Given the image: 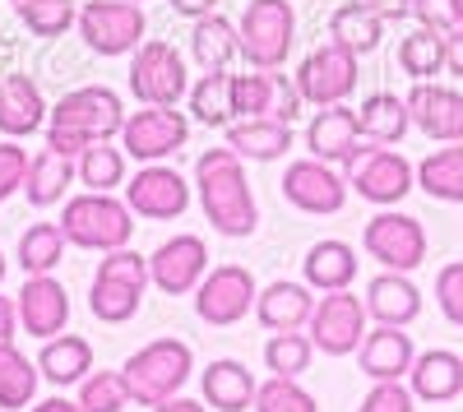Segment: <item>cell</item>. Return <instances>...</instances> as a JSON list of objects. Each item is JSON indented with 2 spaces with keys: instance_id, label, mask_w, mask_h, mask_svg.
Wrapping results in <instances>:
<instances>
[{
  "instance_id": "cell-47",
  "label": "cell",
  "mask_w": 463,
  "mask_h": 412,
  "mask_svg": "<svg viewBox=\"0 0 463 412\" xmlns=\"http://www.w3.org/2000/svg\"><path fill=\"white\" fill-rule=\"evenodd\" d=\"M412 403L417 398L403 380H380V385H371V394L362 398L357 412H412Z\"/></svg>"
},
{
  "instance_id": "cell-37",
  "label": "cell",
  "mask_w": 463,
  "mask_h": 412,
  "mask_svg": "<svg viewBox=\"0 0 463 412\" xmlns=\"http://www.w3.org/2000/svg\"><path fill=\"white\" fill-rule=\"evenodd\" d=\"M74 172H80L84 191H102L111 195L116 185H126V148H111V139L89 144L80 158H74Z\"/></svg>"
},
{
  "instance_id": "cell-22",
  "label": "cell",
  "mask_w": 463,
  "mask_h": 412,
  "mask_svg": "<svg viewBox=\"0 0 463 412\" xmlns=\"http://www.w3.org/2000/svg\"><path fill=\"white\" fill-rule=\"evenodd\" d=\"M408 389L421 403H454L463 394V357L449 348L417 352V361L408 370Z\"/></svg>"
},
{
  "instance_id": "cell-38",
  "label": "cell",
  "mask_w": 463,
  "mask_h": 412,
  "mask_svg": "<svg viewBox=\"0 0 463 412\" xmlns=\"http://www.w3.org/2000/svg\"><path fill=\"white\" fill-rule=\"evenodd\" d=\"M65 232H61V222H33V228L19 237V269L28 278L37 274H52L61 259H65Z\"/></svg>"
},
{
  "instance_id": "cell-41",
  "label": "cell",
  "mask_w": 463,
  "mask_h": 412,
  "mask_svg": "<svg viewBox=\"0 0 463 412\" xmlns=\"http://www.w3.org/2000/svg\"><path fill=\"white\" fill-rule=\"evenodd\" d=\"M19 10V23L33 33V37H65L74 23H80V10H74V0H24Z\"/></svg>"
},
{
  "instance_id": "cell-53",
  "label": "cell",
  "mask_w": 463,
  "mask_h": 412,
  "mask_svg": "<svg viewBox=\"0 0 463 412\" xmlns=\"http://www.w3.org/2000/svg\"><path fill=\"white\" fill-rule=\"evenodd\" d=\"M153 412H209L204 403H195V398H167V403H158V407H153Z\"/></svg>"
},
{
  "instance_id": "cell-46",
  "label": "cell",
  "mask_w": 463,
  "mask_h": 412,
  "mask_svg": "<svg viewBox=\"0 0 463 412\" xmlns=\"http://www.w3.org/2000/svg\"><path fill=\"white\" fill-rule=\"evenodd\" d=\"M28 163H33V158H28V148H19L14 139H0V204L24 191Z\"/></svg>"
},
{
  "instance_id": "cell-32",
  "label": "cell",
  "mask_w": 463,
  "mask_h": 412,
  "mask_svg": "<svg viewBox=\"0 0 463 412\" xmlns=\"http://www.w3.org/2000/svg\"><path fill=\"white\" fill-rule=\"evenodd\" d=\"M417 191L440 204H463V144H445L417 163Z\"/></svg>"
},
{
  "instance_id": "cell-1",
  "label": "cell",
  "mask_w": 463,
  "mask_h": 412,
  "mask_svg": "<svg viewBox=\"0 0 463 412\" xmlns=\"http://www.w3.org/2000/svg\"><path fill=\"white\" fill-rule=\"evenodd\" d=\"M195 195L204 218L213 222V232L222 237H250L260 228V204L250 191V176L241 167V158L232 148H209L195 163Z\"/></svg>"
},
{
  "instance_id": "cell-39",
  "label": "cell",
  "mask_w": 463,
  "mask_h": 412,
  "mask_svg": "<svg viewBox=\"0 0 463 412\" xmlns=\"http://www.w3.org/2000/svg\"><path fill=\"white\" fill-rule=\"evenodd\" d=\"M37 380H43L37 361H28L14 343L0 348V407H5V412L28 407V403H33V394H37Z\"/></svg>"
},
{
  "instance_id": "cell-15",
  "label": "cell",
  "mask_w": 463,
  "mask_h": 412,
  "mask_svg": "<svg viewBox=\"0 0 463 412\" xmlns=\"http://www.w3.org/2000/svg\"><path fill=\"white\" fill-rule=\"evenodd\" d=\"M283 200L301 213H338L347 204V176L320 158H297L283 172Z\"/></svg>"
},
{
  "instance_id": "cell-52",
  "label": "cell",
  "mask_w": 463,
  "mask_h": 412,
  "mask_svg": "<svg viewBox=\"0 0 463 412\" xmlns=\"http://www.w3.org/2000/svg\"><path fill=\"white\" fill-rule=\"evenodd\" d=\"M167 5H172L181 19H204V14H213L218 0H167Z\"/></svg>"
},
{
  "instance_id": "cell-21",
  "label": "cell",
  "mask_w": 463,
  "mask_h": 412,
  "mask_svg": "<svg viewBox=\"0 0 463 412\" xmlns=\"http://www.w3.org/2000/svg\"><path fill=\"white\" fill-rule=\"evenodd\" d=\"M357 357H362V376H371V385H380V380H403L408 370H412V361H417L412 339H408L403 329H394V324L366 329Z\"/></svg>"
},
{
  "instance_id": "cell-25",
  "label": "cell",
  "mask_w": 463,
  "mask_h": 412,
  "mask_svg": "<svg viewBox=\"0 0 463 412\" xmlns=\"http://www.w3.org/2000/svg\"><path fill=\"white\" fill-rule=\"evenodd\" d=\"M227 148L241 163H279L292 148V126L274 121V117H255V121H232L227 126Z\"/></svg>"
},
{
  "instance_id": "cell-20",
  "label": "cell",
  "mask_w": 463,
  "mask_h": 412,
  "mask_svg": "<svg viewBox=\"0 0 463 412\" xmlns=\"http://www.w3.org/2000/svg\"><path fill=\"white\" fill-rule=\"evenodd\" d=\"M52 117V107L28 74H0V135L24 139L33 130H43Z\"/></svg>"
},
{
  "instance_id": "cell-10",
  "label": "cell",
  "mask_w": 463,
  "mask_h": 412,
  "mask_svg": "<svg viewBox=\"0 0 463 412\" xmlns=\"http://www.w3.org/2000/svg\"><path fill=\"white\" fill-rule=\"evenodd\" d=\"M362 246L375 265H384L390 274H412L427 259V228L399 209H380L366 228H362Z\"/></svg>"
},
{
  "instance_id": "cell-27",
  "label": "cell",
  "mask_w": 463,
  "mask_h": 412,
  "mask_svg": "<svg viewBox=\"0 0 463 412\" xmlns=\"http://www.w3.org/2000/svg\"><path fill=\"white\" fill-rule=\"evenodd\" d=\"M204 403H213V412H246L255 407V376L237 361V357H218L204 366Z\"/></svg>"
},
{
  "instance_id": "cell-29",
  "label": "cell",
  "mask_w": 463,
  "mask_h": 412,
  "mask_svg": "<svg viewBox=\"0 0 463 412\" xmlns=\"http://www.w3.org/2000/svg\"><path fill=\"white\" fill-rule=\"evenodd\" d=\"M80 181V172H74V158L56 154V148H43V154H33L28 163V181H24V195L33 209H52L65 200V191Z\"/></svg>"
},
{
  "instance_id": "cell-35",
  "label": "cell",
  "mask_w": 463,
  "mask_h": 412,
  "mask_svg": "<svg viewBox=\"0 0 463 412\" xmlns=\"http://www.w3.org/2000/svg\"><path fill=\"white\" fill-rule=\"evenodd\" d=\"M190 117L200 126H232L237 111H232V74L227 70H204L195 84H190Z\"/></svg>"
},
{
  "instance_id": "cell-3",
  "label": "cell",
  "mask_w": 463,
  "mask_h": 412,
  "mask_svg": "<svg viewBox=\"0 0 463 412\" xmlns=\"http://www.w3.org/2000/svg\"><path fill=\"white\" fill-rule=\"evenodd\" d=\"M190 370H195V352H190L185 339H153L148 348H139L121 366V376L130 385V403L158 407V403L181 394V385L190 380Z\"/></svg>"
},
{
  "instance_id": "cell-23",
  "label": "cell",
  "mask_w": 463,
  "mask_h": 412,
  "mask_svg": "<svg viewBox=\"0 0 463 412\" xmlns=\"http://www.w3.org/2000/svg\"><path fill=\"white\" fill-rule=\"evenodd\" d=\"M362 302H366V315H371L375 324H394V329H408V324L421 315V292H417V283H412L408 274H390V269L366 283Z\"/></svg>"
},
{
  "instance_id": "cell-50",
  "label": "cell",
  "mask_w": 463,
  "mask_h": 412,
  "mask_svg": "<svg viewBox=\"0 0 463 412\" xmlns=\"http://www.w3.org/2000/svg\"><path fill=\"white\" fill-rule=\"evenodd\" d=\"M362 5H371L384 23H399V19L412 14V0H362Z\"/></svg>"
},
{
  "instance_id": "cell-17",
  "label": "cell",
  "mask_w": 463,
  "mask_h": 412,
  "mask_svg": "<svg viewBox=\"0 0 463 412\" xmlns=\"http://www.w3.org/2000/svg\"><path fill=\"white\" fill-rule=\"evenodd\" d=\"M408 111H412V126L436 139V144H463V93L449 84H412L408 93Z\"/></svg>"
},
{
  "instance_id": "cell-12",
  "label": "cell",
  "mask_w": 463,
  "mask_h": 412,
  "mask_svg": "<svg viewBox=\"0 0 463 412\" xmlns=\"http://www.w3.org/2000/svg\"><path fill=\"white\" fill-rule=\"evenodd\" d=\"M357 61L362 56H353L347 47L325 42V47H316L311 56L297 65L292 80H297L301 98L311 107H338V102H347L357 93Z\"/></svg>"
},
{
  "instance_id": "cell-8",
  "label": "cell",
  "mask_w": 463,
  "mask_h": 412,
  "mask_svg": "<svg viewBox=\"0 0 463 412\" xmlns=\"http://www.w3.org/2000/svg\"><path fill=\"white\" fill-rule=\"evenodd\" d=\"M144 5L135 0H89L80 10V37L93 56H130L144 42Z\"/></svg>"
},
{
  "instance_id": "cell-7",
  "label": "cell",
  "mask_w": 463,
  "mask_h": 412,
  "mask_svg": "<svg viewBox=\"0 0 463 412\" xmlns=\"http://www.w3.org/2000/svg\"><path fill=\"white\" fill-rule=\"evenodd\" d=\"M130 93L144 107H176L190 93V74L185 61L172 42L153 37V42H139L130 52Z\"/></svg>"
},
{
  "instance_id": "cell-45",
  "label": "cell",
  "mask_w": 463,
  "mask_h": 412,
  "mask_svg": "<svg viewBox=\"0 0 463 412\" xmlns=\"http://www.w3.org/2000/svg\"><path fill=\"white\" fill-rule=\"evenodd\" d=\"M436 302H440V315L463 329V259H449L436 274Z\"/></svg>"
},
{
  "instance_id": "cell-9",
  "label": "cell",
  "mask_w": 463,
  "mask_h": 412,
  "mask_svg": "<svg viewBox=\"0 0 463 412\" xmlns=\"http://www.w3.org/2000/svg\"><path fill=\"white\" fill-rule=\"evenodd\" d=\"M366 320H371V315H366V302H362L353 287H343V292L316 296V311H311V324H306V333H311L316 352H325V357H347V352L362 348Z\"/></svg>"
},
{
  "instance_id": "cell-33",
  "label": "cell",
  "mask_w": 463,
  "mask_h": 412,
  "mask_svg": "<svg viewBox=\"0 0 463 412\" xmlns=\"http://www.w3.org/2000/svg\"><path fill=\"white\" fill-rule=\"evenodd\" d=\"M190 52H195L200 70H227L232 61L241 56V37H237V23L222 19V14H204L190 28Z\"/></svg>"
},
{
  "instance_id": "cell-40",
  "label": "cell",
  "mask_w": 463,
  "mask_h": 412,
  "mask_svg": "<svg viewBox=\"0 0 463 412\" xmlns=\"http://www.w3.org/2000/svg\"><path fill=\"white\" fill-rule=\"evenodd\" d=\"M274 93H279V70L232 74V111H237V121L269 117V111H274Z\"/></svg>"
},
{
  "instance_id": "cell-11",
  "label": "cell",
  "mask_w": 463,
  "mask_h": 412,
  "mask_svg": "<svg viewBox=\"0 0 463 412\" xmlns=\"http://www.w3.org/2000/svg\"><path fill=\"white\" fill-rule=\"evenodd\" d=\"M185 139H190V121H185V111H176V107L126 111L121 148H126V158H135V163H167L172 154L185 148Z\"/></svg>"
},
{
  "instance_id": "cell-30",
  "label": "cell",
  "mask_w": 463,
  "mask_h": 412,
  "mask_svg": "<svg viewBox=\"0 0 463 412\" xmlns=\"http://www.w3.org/2000/svg\"><path fill=\"white\" fill-rule=\"evenodd\" d=\"M357 126H362V139L371 144H403V135L412 130V111H408V98L399 93H371L362 107H357Z\"/></svg>"
},
{
  "instance_id": "cell-42",
  "label": "cell",
  "mask_w": 463,
  "mask_h": 412,
  "mask_svg": "<svg viewBox=\"0 0 463 412\" xmlns=\"http://www.w3.org/2000/svg\"><path fill=\"white\" fill-rule=\"evenodd\" d=\"M311 357H316V343H311V333H301V329L274 333V339L264 343V366L274 370V376H288V380H297L301 370L311 366Z\"/></svg>"
},
{
  "instance_id": "cell-57",
  "label": "cell",
  "mask_w": 463,
  "mask_h": 412,
  "mask_svg": "<svg viewBox=\"0 0 463 412\" xmlns=\"http://www.w3.org/2000/svg\"><path fill=\"white\" fill-rule=\"evenodd\" d=\"M14 5H24V0H14Z\"/></svg>"
},
{
  "instance_id": "cell-4",
  "label": "cell",
  "mask_w": 463,
  "mask_h": 412,
  "mask_svg": "<svg viewBox=\"0 0 463 412\" xmlns=\"http://www.w3.org/2000/svg\"><path fill=\"white\" fill-rule=\"evenodd\" d=\"M61 232L70 246H80V250H121L130 246L135 237V213L126 200H116V195H102V191H84V195H74L61 213Z\"/></svg>"
},
{
  "instance_id": "cell-5",
  "label": "cell",
  "mask_w": 463,
  "mask_h": 412,
  "mask_svg": "<svg viewBox=\"0 0 463 412\" xmlns=\"http://www.w3.org/2000/svg\"><path fill=\"white\" fill-rule=\"evenodd\" d=\"M343 172H347V191L362 195V200L375 204V209H394V204H403L408 191L417 185V167L399 154V148H390V144H371V139L357 144V154L343 163Z\"/></svg>"
},
{
  "instance_id": "cell-18",
  "label": "cell",
  "mask_w": 463,
  "mask_h": 412,
  "mask_svg": "<svg viewBox=\"0 0 463 412\" xmlns=\"http://www.w3.org/2000/svg\"><path fill=\"white\" fill-rule=\"evenodd\" d=\"M14 306H19V324L33 333V339H56V333H65L70 324V296L65 287L52 278V274H37L24 283V292L14 296Z\"/></svg>"
},
{
  "instance_id": "cell-43",
  "label": "cell",
  "mask_w": 463,
  "mask_h": 412,
  "mask_svg": "<svg viewBox=\"0 0 463 412\" xmlns=\"http://www.w3.org/2000/svg\"><path fill=\"white\" fill-rule=\"evenodd\" d=\"M80 403L84 412H121L130 403V385L121 370H89V376L80 380Z\"/></svg>"
},
{
  "instance_id": "cell-13",
  "label": "cell",
  "mask_w": 463,
  "mask_h": 412,
  "mask_svg": "<svg viewBox=\"0 0 463 412\" xmlns=\"http://www.w3.org/2000/svg\"><path fill=\"white\" fill-rule=\"evenodd\" d=\"M255 278L246 265H218L204 274V283L195 287V315L213 329H227V324H241L255 306Z\"/></svg>"
},
{
  "instance_id": "cell-36",
  "label": "cell",
  "mask_w": 463,
  "mask_h": 412,
  "mask_svg": "<svg viewBox=\"0 0 463 412\" xmlns=\"http://www.w3.org/2000/svg\"><path fill=\"white\" fill-rule=\"evenodd\" d=\"M144 302V287L126 283V278H111V274H93V292H89V311L102 324H126L139 315Z\"/></svg>"
},
{
  "instance_id": "cell-24",
  "label": "cell",
  "mask_w": 463,
  "mask_h": 412,
  "mask_svg": "<svg viewBox=\"0 0 463 412\" xmlns=\"http://www.w3.org/2000/svg\"><path fill=\"white\" fill-rule=\"evenodd\" d=\"M311 311H316V296L306 283H269L260 296H255V320L274 333H292V329H306L311 324Z\"/></svg>"
},
{
  "instance_id": "cell-16",
  "label": "cell",
  "mask_w": 463,
  "mask_h": 412,
  "mask_svg": "<svg viewBox=\"0 0 463 412\" xmlns=\"http://www.w3.org/2000/svg\"><path fill=\"white\" fill-rule=\"evenodd\" d=\"M204 274H209V246H204V237L181 232V237L163 241L158 250L148 255V278H153V287L167 292V296L195 292L204 283Z\"/></svg>"
},
{
  "instance_id": "cell-31",
  "label": "cell",
  "mask_w": 463,
  "mask_h": 412,
  "mask_svg": "<svg viewBox=\"0 0 463 412\" xmlns=\"http://www.w3.org/2000/svg\"><path fill=\"white\" fill-rule=\"evenodd\" d=\"M380 37H384V19L362 0H347V5L329 14V42L347 47L353 56H371L380 47Z\"/></svg>"
},
{
  "instance_id": "cell-51",
  "label": "cell",
  "mask_w": 463,
  "mask_h": 412,
  "mask_svg": "<svg viewBox=\"0 0 463 412\" xmlns=\"http://www.w3.org/2000/svg\"><path fill=\"white\" fill-rule=\"evenodd\" d=\"M14 329H19V306L10 302L5 292H0V348L14 343Z\"/></svg>"
},
{
  "instance_id": "cell-54",
  "label": "cell",
  "mask_w": 463,
  "mask_h": 412,
  "mask_svg": "<svg viewBox=\"0 0 463 412\" xmlns=\"http://www.w3.org/2000/svg\"><path fill=\"white\" fill-rule=\"evenodd\" d=\"M28 412H84V407L74 403V398H43V403L28 407Z\"/></svg>"
},
{
  "instance_id": "cell-55",
  "label": "cell",
  "mask_w": 463,
  "mask_h": 412,
  "mask_svg": "<svg viewBox=\"0 0 463 412\" xmlns=\"http://www.w3.org/2000/svg\"><path fill=\"white\" fill-rule=\"evenodd\" d=\"M454 14H458V28H463V0H454Z\"/></svg>"
},
{
  "instance_id": "cell-26",
  "label": "cell",
  "mask_w": 463,
  "mask_h": 412,
  "mask_svg": "<svg viewBox=\"0 0 463 412\" xmlns=\"http://www.w3.org/2000/svg\"><path fill=\"white\" fill-rule=\"evenodd\" d=\"M301 274H306V287H316V292H343L357 278V250L338 237H325L306 250Z\"/></svg>"
},
{
  "instance_id": "cell-14",
  "label": "cell",
  "mask_w": 463,
  "mask_h": 412,
  "mask_svg": "<svg viewBox=\"0 0 463 412\" xmlns=\"http://www.w3.org/2000/svg\"><path fill=\"white\" fill-rule=\"evenodd\" d=\"M126 204L135 218L148 222H172L190 209V181L167 167V163H144L130 181H126Z\"/></svg>"
},
{
  "instance_id": "cell-48",
  "label": "cell",
  "mask_w": 463,
  "mask_h": 412,
  "mask_svg": "<svg viewBox=\"0 0 463 412\" xmlns=\"http://www.w3.org/2000/svg\"><path fill=\"white\" fill-rule=\"evenodd\" d=\"M412 19H417L421 28H436V33H449V28H458L454 0H412Z\"/></svg>"
},
{
  "instance_id": "cell-56",
  "label": "cell",
  "mask_w": 463,
  "mask_h": 412,
  "mask_svg": "<svg viewBox=\"0 0 463 412\" xmlns=\"http://www.w3.org/2000/svg\"><path fill=\"white\" fill-rule=\"evenodd\" d=\"M0 278H5V255H0Z\"/></svg>"
},
{
  "instance_id": "cell-44",
  "label": "cell",
  "mask_w": 463,
  "mask_h": 412,
  "mask_svg": "<svg viewBox=\"0 0 463 412\" xmlns=\"http://www.w3.org/2000/svg\"><path fill=\"white\" fill-rule=\"evenodd\" d=\"M255 412H320V407H316V398L306 394L297 380L274 376V380H264L255 389Z\"/></svg>"
},
{
  "instance_id": "cell-28",
  "label": "cell",
  "mask_w": 463,
  "mask_h": 412,
  "mask_svg": "<svg viewBox=\"0 0 463 412\" xmlns=\"http://www.w3.org/2000/svg\"><path fill=\"white\" fill-rule=\"evenodd\" d=\"M37 370L43 380H52L56 389L65 385H80L89 370H93V343L80 339V333H56V339L43 343V357H37Z\"/></svg>"
},
{
  "instance_id": "cell-19",
  "label": "cell",
  "mask_w": 463,
  "mask_h": 412,
  "mask_svg": "<svg viewBox=\"0 0 463 412\" xmlns=\"http://www.w3.org/2000/svg\"><path fill=\"white\" fill-rule=\"evenodd\" d=\"M362 144V126H357V107H320L311 126H306V148H311V158L329 163V167H343L347 158L357 154Z\"/></svg>"
},
{
  "instance_id": "cell-58",
  "label": "cell",
  "mask_w": 463,
  "mask_h": 412,
  "mask_svg": "<svg viewBox=\"0 0 463 412\" xmlns=\"http://www.w3.org/2000/svg\"><path fill=\"white\" fill-rule=\"evenodd\" d=\"M135 5H144V0H135Z\"/></svg>"
},
{
  "instance_id": "cell-49",
  "label": "cell",
  "mask_w": 463,
  "mask_h": 412,
  "mask_svg": "<svg viewBox=\"0 0 463 412\" xmlns=\"http://www.w3.org/2000/svg\"><path fill=\"white\" fill-rule=\"evenodd\" d=\"M445 70L454 74V80H463V28L445 33Z\"/></svg>"
},
{
  "instance_id": "cell-2",
  "label": "cell",
  "mask_w": 463,
  "mask_h": 412,
  "mask_svg": "<svg viewBox=\"0 0 463 412\" xmlns=\"http://www.w3.org/2000/svg\"><path fill=\"white\" fill-rule=\"evenodd\" d=\"M121 126H126V107H121V93L107 89V84H84L65 93L52 117H47V148L65 158H80L89 144H102V139H121Z\"/></svg>"
},
{
  "instance_id": "cell-6",
  "label": "cell",
  "mask_w": 463,
  "mask_h": 412,
  "mask_svg": "<svg viewBox=\"0 0 463 412\" xmlns=\"http://www.w3.org/2000/svg\"><path fill=\"white\" fill-rule=\"evenodd\" d=\"M241 56L250 70H283L292 42H297V10L288 0H250L237 23Z\"/></svg>"
},
{
  "instance_id": "cell-34",
  "label": "cell",
  "mask_w": 463,
  "mask_h": 412,
  "mask_svg": "<svg viewBox=\"0 0 463 412\" xmlns=\"http://www.w3.org/2000/svg\"><path fill=\"white\" fill-rule=\"evenodd\" d=\"M399 70L412 84H427L436 74H445V33L417 23L408 37H399Z\"/></svg>"
}]
</instances>
